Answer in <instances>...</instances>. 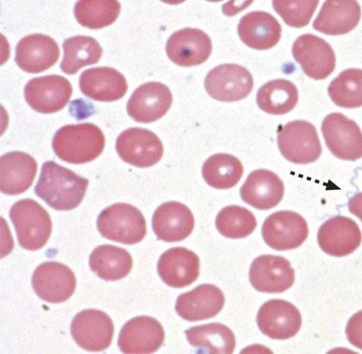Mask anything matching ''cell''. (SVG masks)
<instances>
[{
    "label": "cell",
    "instance_id": "cell-27",
    "mask_svg": "<svg viewBox=\"0 0 362 354\" xmlns=\"http://www.w3.org/2000/svg\"><path fill=\"white\" fill-rule=\"evenodd\" d=\"M281 26L270 13L255 11L244 15L238 25L240 40L255 50H268L274 47L281 35Z\"/></svg>",
    "mask_w": 362,
    "mask_h": 354
},
{
    "label": "cell",
    "instance_id": "cell-18",
    "mask_svg": "<svg viewBox=\"0 0 362 354\" xmlns=\"http://www.w3.org/2000/svg\"><path fill=\"white\" fill-rule=\"evenodd\" d=\"M211 40L202 30L185 28L173 33L168 39L165 51L168 58L181 67L204 63L211 55Z\"/></svg>",
    "mask_w": 362,
    "mask_h": 354
},
{
    "label": "cell",
    "instance_id": "cell-23",
    "mask_svg": "<svg viewBox=\"0 0 362 354\" xmlns=\"http://www.w3.org/2000/svg\"><path fill=\"white\" fill-rule=\"evenodd\" d=\"M224 302V295L218 287L211 284H202L180 295L175 309L181 318L196 321L217 315L223 307Z\"/></svg>",
    "mask_w": 362,
    "mask_h": 354
},
{
    "label": "cell",
    "instance_id": "cell-28",
    "mask_svg": "<svg viewBox=\"0 0 362 354\" xmlns=\"http://www.w3.org/2000/svg\"><path fill=\"white\" fill-rule=\"evenodd\" d=\"M361 16L356 1H326L313 21V28L328 35H341L354 30Z\"/></svg>",
    "mask_w": 362,
    "mask_h": 354
},
{
    "label": "cell",
    "instance_id": "cell-38",
    "mask_svg": "<svg viewBox=\"0 0 362 354\" xmlns=\"http://www.w3.org/2000/svg\"><path fill=\"white\" fill-rule=\"evenodd\" d=\"M345 332L349 343L362 350V310L349 319Z\"/></svg>",
    "mask_w": 362,
    "mask_h": 354
},
{
    "label": "cell",
    "instance_id": "cell-26",
    "mask_svg": "<svg viewBox=\"0 0 362 354\" xmlns=\"http://www.w3.org/2000/svg\"><path fill=\"white\" fill-rule=\"evenodd\" d=\"M37 171L36 160L30 154L13 151L0 159V188L6 195H18L33 184Z\"/></svg>",
    "mask_w": 362,
    "mask_h": 354
},
{
    "label": "cell",
    "instance_id": "cell-14",
    "mask_svg": "<svg viewBox=\"0 0 362 354\" xmlns=\"http://www.w3.org/2000/svg\"><path fill=\"white\" fill-rule=\"evenodd\" d=\"M256 321L259 330L272 339L286 340L300 330L302 319L299 310L289 302L273 299L259 309Z\"/></svg>",
    "mask_w": 362,
    "mask_h": 354
},
{
    "label": "cell",
    "instance_id": "cell-4",
    "mask_svg": "<svg viewBox=\"0 0 362 354\" xmlns=\"http://www.w3.org/2000/svg\"><path fill=\"white\" fill-rule=\"evenodd\" d=\"M100 234L113 241L132 245L140 242L146 236V219L136 207L117 202L103 209L97 219Z\"/></svg>",
    "mask_w": 362,
    "mask_h": 354
},
{
    "label": "cell",
    "instance_id": "cell-11",
    "mask_svg": "<svg viewBox=\"0 0 362 354\" xmlns=\"http://www.w3.org/2000/svg\"><path fill=\"white\" fill-rule=\"evenodd\" d=\"M292 55L304 73L315 80H322L334 70L336 57L331 45L313 34L300 35L293 42Z\"/></svg>",
    "mask_w": 362,
    "mask_h": 354
},
{
    "label": "cell",
    "instance_id": "cell-36",
    "mask_svg": "<svg viewBox=\"0 0 362 354\" xmlns=\"http://www.w3.org/2000/svg\"><path fill=\"white\" fill-rule=\"evenodd\" d=\"M257 220L248 209L239 205L223 207L216 218L217 230L229 239H241L249 236L255 230Z\"/></svg>",
    "mask_w": 362,
    "mask_h": 354
},
{
    "label": "cell",
    "instance_id": "cell-39",
    "mask_svg": "<svg viewBox=\"0 0 362 354\" xmlns=\"http://www.w3.org/2000/svg\"><path fill=\"white\" fill-rule=\"evenodd\" d=\"M349 212L362 222V192L356 193L348 202Z\"/></svg>",
    "mask_w": 362,
    "mask_h": 354
},
{
    "label": "cell",
    "instance_id": "cell-35",
    "mask_svg": "<svg viewBox=\"0 0 362 354\" xmlns=\"http://www.w3.org/2000/svg\"><path fill=\"white\" fill-rule=\"evenodd\" d=\"M120 10V4L117 1H78L74 7V16L79 24L94 30L112 24Z\"/></svg>",
    "mask_w": 362,
    "mask_h": 354
},
{
    "label": "cell",
    "instance_id": "cell-22",
    "mask_svg": "<svg viewBox=\"0 0 362 354\" xmlns=\"http://www.w3.org/2000/svg\"><path fill=\"white\" fill-rule=\"evenodd\" d=\"M157 271L166 285L182 288L191 285L199 277V258L186 248H170L160 256Z\"/></svg>",
    "mask_w": 362,
    "mask_h": 354
},
{
    "label": "cell",
    "instance_id": "cell-7",
    "mask_svg": "<svg viewBox=\"0 0 362 354\" xmlns=\"http://www.w3.org/2000/svg\"><path fill=\"white\" fill-rule=\"evenodd\" d=\"M115 148L124 162L139 168L157 164L163 156V146L152 131L141 127H130L117 138Z\"/></svg>",
    "mask_w": 362,
    "mask_h": 354
},
{
    "label": "cell",
    "instance_id": "cell-25",
    "mask_svg": "<svg viewBox=\"0 0 362 354\" xmlns=\"http://www.w3.org/2000/svg\"><path fill=\"white\" fill-rule=\"evenodd\" d=\"M78 83L83 94L103 102L115 101L122 98L128 88L122 74L108 67H93L83 71Z\"/></svg>",
    "mask_w": 362,
    "mask_h": 354
},
{
    "label": "cell",
    "instance_id": "cell-33",
    "mask_svg": "<svg viewBox=\"0 0 362 354\" xmlns=\"http://www.w3.org/2000/svg\"><path fill=\"white\" fill-rule=\"evenodd\" d=\"M202 176L206 183L216 189L235 186L243 174L240 161L232 154L219 153L209 156L204 163Z\"/></svg>",
    "mask_w": 362,
    "mask_h": 354
},
{
    "label": "cell",
    "instance_id": "cell-21",
    "mask_svg": "<svg viewBox=\"0 0 362 354\" xmlns=\"http://www.w3.org/2000/svg\"><path fill=\"white\" fill-rule=\"evenodd\" d=\"M194 219L185 205L176 201L166 202L155 210L152 229L158 239L165 242L184 240L193 231Z\"/></svg>",
    "mask_w": 362,
    "mask_h": 354
},
{
    "label": "cell",
    "instance_id": "cell-16",
    "mask_svg": "<svg viewBox=\"0 0 362 354\" xmlns=\"http://www.w3.org/2000/svg\"><path fill=\"white\" fill-rule=\"evenodd\" d=\"M173 95L169 88L157 81L141 84L127 103L128 115L135 121L150 123L161 118L170 109Z\"/></svg>",
    "mask_w": 362,
    "mask_h": 354
},
{
    "label": "cell",
    "instance_id": "cell-34",
    "mask_svg": "<svg viewBox=\"0 0 362 354\" xmlns=\"http://www.w3.org/2000/svg\"><path fill=\"white\" fill-rule=\"evenodd\" d=\"M332 102L341 108L362 106V69L351 68L342 71L327 88Z\"/></svg>",
    "mask_w": 362,
    "mask_h": 354
},
{
    "label": "cell",
    "instance_id": "cell-12",
    "mask_svg": "<svg viewBox=\"0 0 362 354\" xmlns=\"http://www.w3.org/2000/svg\"><path fill=\"white\" fill-rule=\"evenodd\" d=\"M71 334L83 349L92 352L107 348L114 335L111 318L98 309H84L78 313L71 324Z\"/></svg>",
    "mask_w": 362,
    "mask_h": 354
},
{
    "label": "cell",
    "instance_id": "cell-24",
    "mask_svg": "<svg viewBox=\"0 0 362 354\" xmlns=\"http://www.w3.org/2000/svg\"><path fill=\"white\" fill-rule=\"evenodd\" d=\"M240 193L247 204L259 210H267L276 206L282 200L284 185L276 173L260 169L248 175Z\"/></svg>",
    "mask_w": 362,
    "mask_h": 354
},
{
    "label": "cell",
    "instance_id": "cell-32",
    "mask_svg": "<svg viewBox=\"0 0 362 354\" xmlns=\"http://www.w3.org/2000/svg\"><path fill=\"white\" fill-rule=\"evenodd\" d=\"M298 101L296 86L290 81L278 79L265 83L257 93L258 107L272 115H284L294 108Z\"/></svg>",
    "mask_w": 362,
    "mask_h": 354
},
{
    "label": "cell",
    "instance_id": "cell-3",
    "mask_svg": "<svg viewBox=\"0 0 362 354\" xmlns=\"http://www.w3.org/2000/svg\"><path fill=\"white\" fill-rule=\"evenodd\" d=\"M19 245L28 251L42 249L47 242L52 224L46 210L33 199L15 202L9 211Z\"/></svg>",
    "mask_w": 362,
    "mask_h": 354
},
{
    "label": "cell",
    "instance_id": "cell-2",
    "mask_svg": "<svg viewBox=\"0 0 362 354\" xmlns=\"http://www.w3.org/2000/svg\"><path fill=\"white\" fill-rule=\"evenodd\" d=\"M105 144L102 130L90 122L60 127L52 142L53 151L60 159L74 164L94 160L103 152Z\"/></svg>",
    "mask_w": 362,
    "mask_h": 354
},
{
    "label": "cell",
    "instance_id": "cell-6",
    "mask_svg": "<svg viewBox=\"0 0 362 354\" xmlns=\"http://www.w3.org/2000/svg\"><path fill=\"white\" fill-rule=\"evenodd\" d=\"M321 131L326 146L337 158L356 161L362 157V132L353 120L332 113L322 120Z\"/></svg>",
    "mask_w": 362,
    "mask_h": 354
},
{
    "label": "cell",
    "instance_id": "cell-1",
    "mask_svg": "<svg viewBox=\"0 0 362 354\" xmlns=\"http://www.w3.org/2000/svg\"><path fill=\"white\" fill-rule=\"evenodd\" d=\"M88 180L53 161L45 162L35 186L37 196L58 211L76 208L82 202Z\"/></svg>",
    "mask_w": 362,
    "mask_h": 354
},
{
    "label": "cell",
    "instance_id": "cell-17",
    "mask_svg": "<svg viewBox=\"0 0 362 354\" xmlns=\"http://www.w3.org/2000/svg\"><path fill=\"white\" fill-rule=\"evenodd\" d=\"M165 338L160 323L148 316H138L127 321L120 330L117 345L124 353H152Z\"/></svg>",
    "mask_w": 362,
    "mask_h": 354
},
{
    "label": "cell",
    "instance_id": "cell-13",
    "mask_svg": "<svg viewBox=\"0 0 362 354\" xmlns=\"http://www.w3.org/2000/svg\"><path fill=\"white\" fill-rule=\"evenodd\" d=\"M36 295L48 303L66 301L74 293L76 280L74 272L59 262L47 261L35 270L31 279Z\"/></svg>",
    "mask_w": 362,
    "mask_h": 354
},
{
    "label": "cell",
    "instance_id": "cell-19",
    "mask_svg": "<svg viewBox=\"0 0 362 354\" xmlns=\"http://www.w3.org/2000/svg\"><path fill=\"white\" fill-rule=\"evenodd\" d=\"M361 232L354 220L334 216L326 220L317 232V242L327 254L342 257L351 254L360 246Z\"/></svg>",
    "mask_w": 362,
    "mask_h": 354
},
{
    "label": "cell",
    "instance_id": "cell-29",
    "mask_svg": "<svg viewBox=\"0 0 362 354\" xmlns=\"http://www.w3.org/2000/svg\"><path fill=\"white\" fill-rule=\"evenodd\" d=\"M88 263L91 270L101 279L115 281L129 273L133 260L126 249L103 244L93 249L89 256Z\"/></svg>",
    "mask_w": 362,
    "mask_h": 354
},
{
    "label": "cell",
    "instance_id": "cell-9",
    "mask_svg": "<svg viewBox=\"0 0 362 354\" xmlns=\"http://www.w3.org/2000/svg\"><path fill=\"white\" fill-rule=\"evenodd\" d=\"M254 81L250 72L235 64H224L211 69L204 80L208 94L223 102L240 101L251 92Z\"/></svg>",
    "mask_w": 362,
    "mask_h": 354
},
{
    "label": "cell",
    "instance_id": "cell-30",
    "mask_svg": "<svg viewBox=\"0 0 362 354\" xmlns=\"http://www.w3.org/2000/svg\"><path fill=\"white\" fill-rule=\"evenodd\" d=\"M188 342L197 348L198 353H232L235 338L228 326L220 323H210L192 326L185 331Z\"/></svg>",
    "mask_w": 362,
    "mask_h": 354
},
{
    "label": "cell",
    "instance_id": "cell-8",
    "mask_svg": "<svg viewBox=\"0 0 362 354\" xmlns=\"http://www.w3.org/2000/svg\"><path fill=\"white\" fill-rule=\"evenodd\" d=\"M264 242L276 251H287L299 247L307 239L308 227L298 213L281 210L271 214L262 227Z\"/></svg>",
    "mask_w": 362,
    "mask_h": 354
},
{
    "label": "cell",
    "instance_id": "cell-20",
    "mask_svg": "<svg viewBox=\"0 0 362 354\" xmlns=\"http://www.w3.org/2000/svg\"><path fill=\"white\" fill-rule=\"evenodd\" d=\"M59 47L51 37L35 33L25 36L16 47L15 62L28 73L42 72L58 60Z\"/></svg>",
    "mask_w": 362,
    "mask_h": 354
},
{
    "label": "cell",
    "instance_id": "cell-31",
    "mask_svg": "<svg viewBox=\"0 0 362 354\" xmlns=\"http://www.w3.org/2000/svg\"><path fill=\"white\" fill-rule=\"evenodd\" d=\"M62 47L64 56L59 67L69 75L76 74L83 67L97 63L103 52L98 42L86 35L69 38L64 41Z\"/></svg>",
    "mask_w": 362,
    "mask_h": 354
},
{
    "label": "cell",
    "instance_id": "cell-37",
    "mask_svg": "<svg viewBox=\"0 0 362 354\" xmlns=\"http://www.w3.org/2000/svg\"><path fill=\"white\" fill-rule=\"evenodd\" d=\"M319 1H273L275 11L289 26L302 28L307 25L316 10Z\"/></svg>",
    "mask_w": 362,
    "mask_h": 354
},
{
    "label": "cell",
    "instance_id": "cell-5",
    "mask_svg": "<svg viewBox=\"0 0 362 354\" xmlns=\"http://www.w3.org/2000/svg\"><path fill=\"white\" fill-rule=\"evenodd\" d=\"M277 144L283 156L296 164L313 163L322 153L317 130L305 120H294L279 127Z\"/></svg>",
    "mask_w": 362,
    "mask_h": 354
},
{
    "label": "cell",
    "instance_id": "cell-10",
    "mask_svg": "<svg viewBox=\"0 0 362 354\" xmlns=\"http://www.w3.org/2000/svg\"><path fill=\"white\" fill-rule=\"evenodd\" d=\"M72 86L64 76L52 74L35 77L24 88L26 102L37 112L50 114L59 111L72 95Z\"/></svg>",
    "mask_w": 362,
    "mask_h": 354
},
{
    "label": "cell",
    "instance_id": "cell-15",
    "mask_svg": "<svg viewBox=\"0 0 362 354\" xmlns=\"http://www.w3.org/2000/svg\"><path fill=\"white\" fill-rule=\"evenodd\" d=\"M249 279L252 287L259 292L281 293L292 286L295 272L286 258L266 254L255 258L252 262Z\"/></svg>",
    "mask_w": 362,
    "mask_h": 354
}]
</instances>
